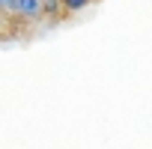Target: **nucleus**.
I'll return each instance as SVG.
<instances>
[{
  "mask_svg": "<svg viewBox=\"0 0 152 149\" xmlns=\"http://www.w3.org/2000/svg\"><path fill=\"white\" fill-rule=\"evenodd\" d=\"M15 12L21 18H42V0H18Z\"/></svg>",
  "mask_w": 152,
  "mask_h": 149,
  "instance_id": "nucleus-1",
  "label": "nucleus"
},
{
  "mask_svg": "<svg viewBox=\"0 0 152 149\" xmlns=\"http://www.w3.org/2000/svg\"><path fill=\"white\" fill-rule=\"evenodd\" d=\"M60 3H63V9H69V12H81L90 0H60Z\"/></svg>",
  "mask_w": 152,
  "mask_h": 149,
  "instance_id": "nucleus-2",
  "label": "nucleus"
},
{
  "mask_svg": "<svg viewBox=\"0 0 152 149\" xmlns=\"http://www.w3.org/2000/svg\"><path fill=\"white\" fill-rule=\"evenodd\" d=\"M18 0H0V12H15Z\"/></svg>",
  "mask_w": 152,
  "mask_h": 149,
  "instance_id": "nucleus-3",
  "label": "nucleus"
},
{
  "mask_svg": "<svg viewBox=\"0 0 152 149\" xmlns=\"http://www.w3.org/2000/svg\"><path fill=\"white\" fill-rule=\"evenodd\" d=\"M42 3H45V0H42Z\"/></svg>",
  "mask_w": 152,
  "mask_h": 149,
  "instance_id": "nucleus-4",
  "label": "nucleus"
}]
</instances>
